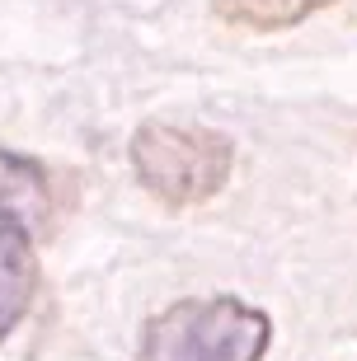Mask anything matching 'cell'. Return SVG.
Returning a JSON list of instances; mask_svg holds the SVG:
<instances>
[{
  "label": "cell",
  "mask_w": 357,
  "mask_h": 361,
  "mask_svg": "<svg viewBox=\"0 0 357 361\" xmlns=\"http://www.w3.org/2000/svg\"><path fill=\"white\" fill-rule=\"evenodd\" d=\"M235 146L198 122H146L132 136V174L151 197L170 207H198L230 178Z\"/></svg>",
  "instance_id": "7a4b0ae2"
},
{
  "label": "cell",
  "mask_w": 357,
  "mask_h": 361,
  "mask_svg": "<svg viewBox=\"0 0 357 361\" xmlns=\"http://www.w3.org/2000/svg\"><path fill=\"white\" fill-rule=\"evenodd\" d=\"M339 0H212L221 24L250 28V33H278V28L305 24L310 14L334 10Z\"/></svg>",
  "instance_id": "277c9868"
},
{
  "label": "cell",
  "mask_w": 357,
  "mask_h": 361,
  "mask_svg": "<svg viewBox=\"0 0 357 361\" xmlns=\"http://www.w3.org/2000/svg\"><path fill=\"white\" fill-rule=\"evenodd\" d=\"M52 207L47 174L33 160L0 150V343L24 324L38 291L33 235Z\"/></svg>",
  "instance_id": "3957f363"
},
{
  "label": "cell",
  "mask_w": 357,
  "mask_h": 361,
  "mask_svg": "<svg viewBox=\"0 0 357 361\" xmlns=\"http://www.w3.org/2000/svg\"><path fill=\"white\" fill-rule=\"evenodd\" d=\"M273 319L235 295L174 300L141 324L136 361H264Z\"/></svg>",
  "instance_id": "6da1fadb"
}]
</instances>
